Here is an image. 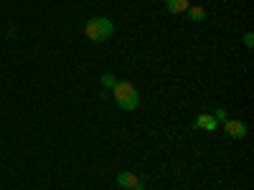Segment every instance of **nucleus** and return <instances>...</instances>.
<instances>
[{
	"label": "nucleus",
	"instance_id": "f257e3e1",
	"mask_svg": "<svg viewBox=\"0 0 254 190\" xmlns=\"http://www.w3.org/2000/svg\"><path fill=\"white\" fill-rule=\"evenodd\" d=\"M84 33H87V38L92 41V44H104V41H110L115 36V23L104 15H94V18L87 20Z\"/></svg>",
	"mask_w": 254,
	"mask_h": 190
},
{
	"label": "nucleus",
	"instance_id": "f03ea898",
	"mask_svg": "<svg viewBox=\"0 0 254 190\" xmlns=\"http://www.w3.org/2000/svg\"><path fill=\"white\" fill-rule=\"evenodd\" d=\"M112 96L117 101V107L125 109V112H132V109L140 107V94H137V89L132 87L130 81H115Z\"/></svg>",
	"mask_w": 254,
	"mask_h": 190
},
{
	"label": "nucleus",
	"instance_id": "7ed1b4c3",
	"mask_svg": "<svg viewBox=\"0 0 254 190\" xmlns=\"http://www.w3.org/2000/svg\"><path fill=\"white\" fill-rule=\"evenodd\" d=\"M224 130H226V135L231 137V140H244L247 137V124L244 122H239V119H226L224 122Z\"/></svg>",
	"mask_w": 254,
	"mask_h": 190
},
{
	"label": "nucleus",
	"instance_id": "20e7f679",
	"mask_svg": "<svg viewBox=\"0 0 254 190\" xmlns=\"http://www.w3.org/2000/svg\"><path fill=\"white\" fill-rule=\"evenodd\" d=\"M219 127V122L214 119V114H198L193 119V130H208V132H214Z\"/></svg>",
	"mask_w": 254,
	"mask_h": 190
},
{
	"label": "nucleus",
	"instance_id": "39448f33",
	"mask_svg": "<svg viewBox=\"0 0 254 190\" xmlns=\"http://www.w3.org/2000/svg\"><path fill=\"white\" fill-rule=\"evenodd\" d=\"M137 183H142V180H140L135 173H127V170H125V173H117V185H120V188H125V190L135 188Z\"/></svg>",
	"mask_w": 254,
	"mask_h": 190
},
{
	"label": "nucleus",
	"instance_id": "423d86ee",
	"mask_svg": "<svg viewBox=\"0 0 254 190\" xmlns=\"http://www.w3.org/2000/svg\"><path fill=\"white\" fill-rule=\"evenodd\" d=\"M188 8H190L188 0H165V10L173 13V15H181V13H186Z\"/></svg>",
	"mask_w": 254,
	"mask_h": 190
},
{
	"label": "nucleus",
	"instance_id": "0eeeda50",
	"mask_svg": "<svg viewBox=\"0 0 254 190\" xmlns=\"http://www.w3.org/2000/svg\"><path fill=\"white\" fill-rule=\"evenodd\" d=\"M186 13H188V18L193 20V23H201V20H206V10H203L201 5H193V8H188Z\"/></svg>",
	"mask_w": 254,
	"mask_h": 190
},
{
	"label": "nucleus",
	"instance_id": "6e6552de",
	"mask_svg": "<svg viewBox=\"0 0 254 190\" xmlns=\"http://www.w3.org/2000/svg\"><path fill=\"white\" fill-rule=\"evenodd\" d=\"M115 81H117L115 74H104V76H102V84H104V87H110V89L115 87Z\"/></svg>",
	"mask_w": 254,
	"mask_h": 190
},
{
	"label": "nucleus",
	"instance_id": "1a4fd4ad",
	"mask_svg": "<svg viewBox=\"0 0 254 190\" xmlns=\"http://www.w3.org/2000/svg\"><path fill=\"white\" fill-rule=\"evenodd\" d=\"M244 46H247V48L254 46V33H244Z\"/></svg>",
	"mask_w": 254,
	"mask_h": 190
},
{
	"label": "nucleus",
	"instance_id": "9d476101",
	"mask_svg": "<svg viewBox=\"0 0 254 190\" xmlns=\"http://www.w3.org/2000/svg\"><path fill=\"white\" fill-rule=\"evenodd\" d=\"M214 119H216V122H226V109H219V112L214 114Z\"/></svg>",
	"mask_w": 254,
	"mask_h": 190
},
{
	"label": "nucleus",
	"instance_id": "9b49d317",
	"mask_svg": "<svg viewBox=\"0 0 254 190\" xmlns=\"http://www.w3.org/2000/svg\"><path fill=\"white\" fill-rule=\"evenodd\" d=\"M130 190H145V188H142V183H137V185H135V188H130Z\"/></svg>",
	"mask_w": 254,
	"mask_h": 190
}]
</instances>
